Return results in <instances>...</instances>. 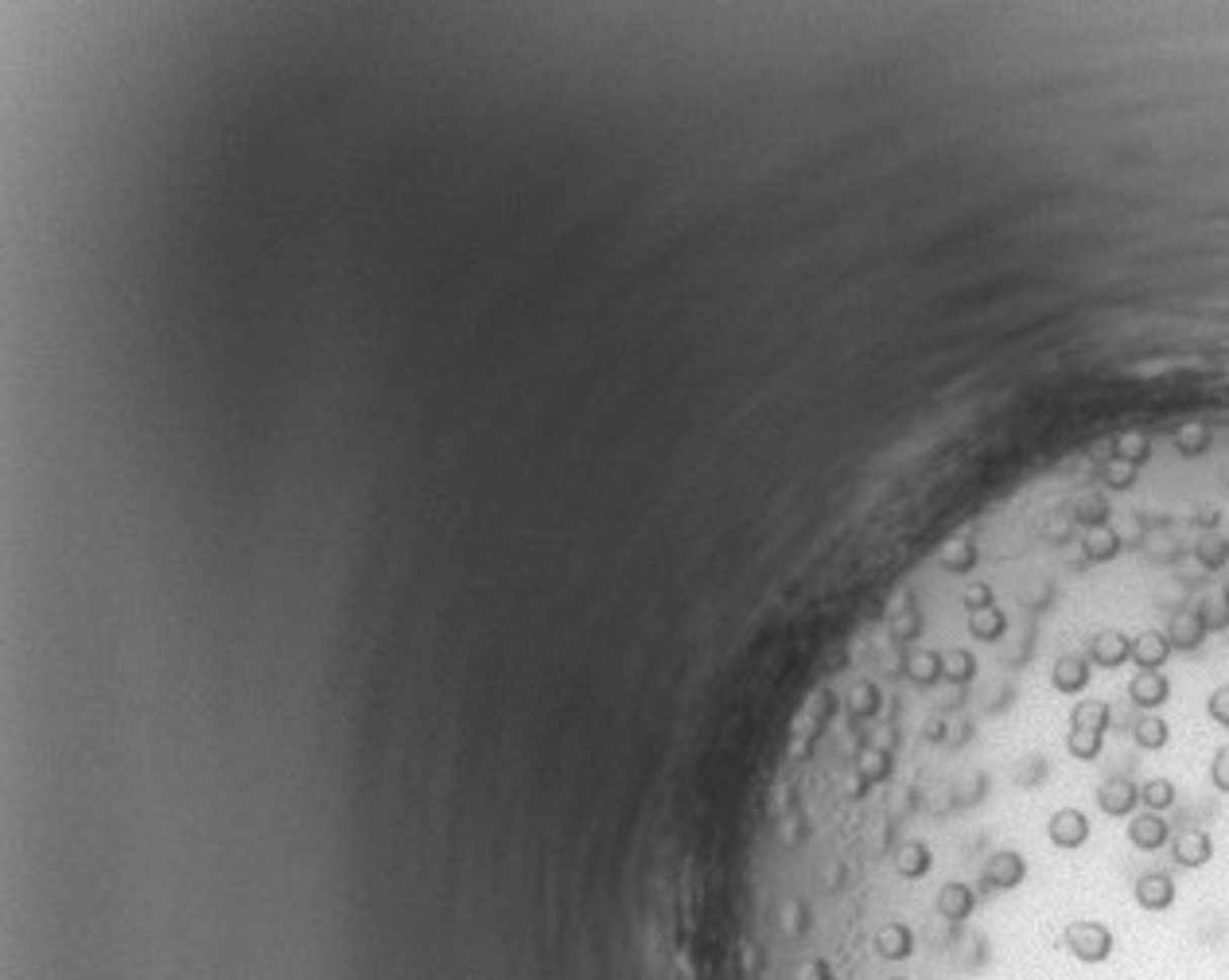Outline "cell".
Masks as SVG:
<instances>
[{"mask_svg":"<svg viewBox=\"0 0 1229 980\" xmlns=\"http://www.w3.org/2000/svg\"><path fill=\"white\" fill-rule=\"evenodd\" d=\"M1206 712H1210L1222 728H1229V689H1214L1210 701H1206Z\"/></svg>","mask_w":1229,"mask_h":980,"instance_id":"cell-34","label":"cell"},{"mask_svg":"<svg viewBox=\"0 0 1229 980\" xmlns=\"http://www.w3.org/2000/svg\"><path fill=\"white\" fill-rule=\"evenodd\" d=\"M1078 522L1089 529H1105V522H1109V506H1105V499H1081Z\"/></svg>","mask_w":1229,"mask_h":980,"instance_id":"cell-31","label":"cell"},{"mask_svg":"<svg viewBox=\"0 0 1229 980\" xmlns=\"http://www.w3.org/2000/svg\"><path fill=\"white\" fill-rule=\"evenodd\" d=\"M1148 455H1152V440L1148 436H1121V440H1113V463L1144 467Z\"/></svg>","mask_w":1229,"mask_h":980,"instance_id":"cell-21","label":"cell"},{"mask_svg":"<svg viewBox=\"0 0 1229 980\" xmlns=\"http://www.w3.org/2000/svg\"><path fill=\"white\" fill-rule=\"evenodd\" d=\"M1140 802L1148 805L1152 813H1163L1175 805V782L1171 779H1148L1140 786Z\"/></svg>","mask_w":1229,"mask_h":980,"instance_id":"cell-26","label":"cell"},{"mask_svg":"<svg viewBox=\"0 0 1229 980\" xmlns=\"http://www.w3.org/2000/svg\"><path fill=\"white\" fill-rule=\"evenodd\" d=\"M1102 743H1105L1102 731H1074V728H1070V735H1066V751L1074 754L1078 763H1093V759L1102 754Z\"/></svg>","mask_w":1229,"mask_h":980,"instance_id":"cell-27","label":"cell"},{"mask_svg":"<svg viewBox=\"0 0 1229 980\" xmlns=\"http://www.w3.org/2000/svg\"><path fill=\"white\" fill-rule=\"evenodd\" d=\"M1051 685L1058 693H1066V697L1085 693V685H1089V657H1078V653L1058 657L1051 670Z\"/></svg>","mask_w":1229,"mask_h":980,"instance_id":"cell-11","label":"cell"},{"mask_svg":"<svg viewBox=\"0 0 1229 980\" xmlns=\"http://www.w3.org/2000/svg\"><path fill=\"white\" fill-rule=\"evenodd\" d=\"M1047 836H1051L1054 849L1074 853V849H1081L1089 840V817L1081 809H1074V805H1062V809H1054L1051 821H1047Z\"/></svg>","mask_w":1229,"mask_h":980,"instance_id":"cell-3","label":"cell"},{"mask_svg":"<svg viewBox=\"0 0 1229 980\" xmlns=\"http://www.w3.org/2000/svg\"><path fill=\"white\" fill-rule=\"evenodd\" d=\"M1132 739H1136V747H1144V751H1163L1167 739H1171V728H1167V720H1159V716L1148 712V716H1140Z\"/></svg>","mask_w":1229,"mask_h":980,"instance_id":"cell-19","label":"cell"},{"mask_svg":"<svg viewBox=\"0 0 1229 980\" xmlns=\"http://www.w3.org/2000/svg\"><path fill=\"white\" fill-rule=\"evenodd\" d=\"M984 887L988 891H1016L1020 883L1028 880V860L1020 853H1012V849H1003V853H992L988 856V864H984Z\"/></svg>","mask_w":1229,"mask_h":980,"instance_id":"cell-5","label":"cell"},{"mask_svg":"<svg viewBox=\"0 0 1229 980\" xmlns=\"http://www.w3.org/2000/svg\"><path fill=\"white\" fill-rule=\"evenodd\" d=\"M1171 697V681L1163 678L1159 670H1136V678L1129 681V701L1144 712H1155L1163 708Z\"/></svg>","mask_w":1229,"mask_h":980,"instance_id":"cell-7","label":"cell"},{"mask_svg":"<svg viewBox=\"0 0 1229 980\" xmlns=\"http://www.w3.org/2000/svg\"><path fill=\"white\" fill-rule=\"evenodd\" d=\"M1129 844L1140 853H1159L1163 844H1171V825L1163 821V813H1136L1129 821Z\"/></svg>","mask_w":1229,"mask_h":980,"instance_id":"cell-6","label":"cell"},{"mask_svg":"<svg viewBox=\"0 0 1229 980\" xmlns=\"http://www.w3.org/2000/svg\"><path fill=\"white\" fill-rule=\"evenodd\" d=\"M1218 522H1222V518H1218V514H1214V510H1206L1203 518H1199V526H1218Z\"/></svg>","mask_w":1229,"mask_h":980,"instance_id":"cell-35","label":"cell"},{"mask_svg":"<svg viewBox=\"0 0 1229 980\" xmlns=\"http://www.w3.org/2000/svg\"><path fill=\"white\" fill-rule=\"evenodd\" d=\"M938 564L946 572H969L977 564V545L973 541H950L942 553H938Z\"/></svg>","mask_w":1229,"mask_h":980,"instance_id":"cell-24","label":"cell"},{"mask_svg":"<svg viewBox=\"0 0 1229 980\" xmlns=\"http://www.w3.org/2000/svg\"><path fill=\"white\" fill-rule=\"evenodd\" d=\"M1222 600H1226V604H1229V580H1226V584H1222Z\"/></svg>","mask_w":1229,"mask_h":980,"instance_id":"cell-36","label":"cell"},{"mask_svg":"<svg viewBox=\"0 0 1229 980\" xmlns=\"http://www.w3.org/2000/svg\"><path fill=\"white\" fill-rule=\"evenodd\" d=\"M879 712V689L872 681H860L853 693H849V716L853 720H872Z\"/></svg>","mask_w":1229,"mask_h":980,"instance_id":"cell-25","label":"cell"},{"mask_svg":"<svg viewBox=\"0 0 1229 980\" xmlns=\"http://www.w3.org/2000/svg\"><path fill=\"white\" fill-rule=\"evenodd\" d=\"M1171 657V642L1163 630H1144L1140 638H1132V661L1140 670H1163V661Z\"/></svg>","mask_w":1229,"mask_h":980,"instance_id":"cell-13","label":"cell"},{"mask_svg":"<svg viewBox=\"0 0 1229 980\" xmlns=\"http://www.w3.org/2000/svg\"><path fill=\"white\" fill-rule=\"evenodd\" d=\"M1175 448H1179L1182 455H1203L1206 448H1210V432H1206L1203 425L1182 428V432H1175Z\"/></svg>","mask_w":1229,"mask_h":980,"instance_id":"cell-29","label":"cell"},{"mask_svg":"<svg viewBox=\"0 0 1229 980\" xmlns=\"http://www.w3.org/2000/svg\"><path fill=\"white\" fill-rule=\"evenodd\" d=\"M1136 903L1144 910H1167L1175 903V880L1167 872H1148L1136 880Z\"/></svg>","mask_w":1229,"mask_h":980,"instance_id":"cell-12","label":"cell"},{"mask_svg":"<svg viewBox=\"0 0 1229 980\" xmlns=\"http://www.w3.org/2000/svg\"><path fill=\"white\" fill-rule=\"evenodd\" d=\"M1098 805H1102L1105 817H1129L1132 809L1140 805V786L1129 779H1109L1102 782L1098 790Z\"/></svg>","mask_w":1229,"mask_h":980,"instance_id":"cell-10","label":"cell"},{"mask_svg":"<svg viewBox=\"0 0 1229 980\" xmlns=\"http://www.w3.org/2000/svg\"><path fill=\"white\" fill-rule=\"evenodd\" d=\"M906 678L914 681V685H938L942 681V650H914L906 657Z\"/></svg>","mask_w":1229,"mask_h":980,"instance_id":"cell-16","label":"cell"},{"mask_svg":"<svg viewBox=\"0 0 1229 980\" xmlns=\"http://www.w3.org/2000/svg\"><path fill=\"white\" fill-rule=\"evenodd\" d=\"M1171 860L1187 868V872H1199L1206 868L1210 860H1214V840H1210V832L1206 829H1195V825H1187L1171 836Z\"/></svg>","mask_w":1229,"mask_h":980,"instance_id":"cell-4","label":"cell"},{"mask_svg":"<svg viewBox=\"0 0 1229 980\" xmlns=\"http://www.w3.org/2000/svg\"><path fill=\"white\" fill-rule=\"evenodd\" d=\"M1117 553H1121V533H1117V529L1105 526L1085 537V556H1089L1093 564H1105V560H1113Z\"/></svg>","mask_w":1229,"mask_h":980,"instance_id":"cell-23","label":"cell"},{"mask_svg":"<svg viewBox=\"0 0 1229 980\" xmlns=\"http://www.w3.org/2000/svg\"><path fill=\"white\" fill-rule=\"evenodd\" d=\"M1003 630H1007V619H1003L1000 607H984V611H973L969 615V634L977 642H1000Z\"/></svg>","mask_w":1229,"mask_h":980,"instance_id":"cell-17","label":"cell"},{"mask_svg":"<svg viewBox=\"0 0 1229 980\" xmlns=\"http://www.w3.org/2000/svg\"><path fill=\"white\" fill-rule=\"evenodd\" d=\"M1062 946L1070 950V957H1078L1081 965H1102L1113 957V930L1098 918H1078L1062 930Z\"/></svg>","mask_w":1229,"mask_h":980,"instance_id":"cell-1","label":"cell"},{"mask_svg":"<svg viewBox=\"0 0 1229 980\" xmlns=\"http://www.w3.org/2000/svg\"><path fill=\"white\" fill-rule=\"evenodd\" d=\"M930 868H934V856L923 840H906L895 849V872L903 876V880H923Z\"/></svg>","mask_w":1229,"mask_h":980,"instance_id":"cell-15","label":"cell"},{"mask_svg":"<svg viewBox=\"0 0 1229 980\" xmlns=\"http://www.w3.org/2000/svg\"><path fill=\"white\" fill-rule=\"evenodd\" d=\"M1105 482L1113 486V491H1129L1132 482H1136V467H1125V463H1105Z\"/></svg>","mask_w":1229,"mask_h":980,"instance_id":"cell-32","label":"cell"},{"mask_svg":"<svg viewBox=\"0 0 1229 980\" xmlns=\"http://www.w3.org/2000/svg\"><path fill=\"white\" fill-rule=\"evenodd\" d=\"M883 980H906V977H883Z\"/></svg>","mask_w":1229,"mask_h":980,"instance_id":"cell-37","label":"cell"},{"mask_svg":"<svg viewBox=\"0 0 1229 980\" xmlns=\"http://www.w3.org/2000/svg\"><path fill=\"white\" fill-rule=\"evenodd\" d=\"M1163 634H1167L1171 650H1199L1206 642V634H1210V627H1206L1199 607H1187V611H1179V615L1171 619V627L1163 630Z\"/></svg>","mask_w":1229,"mask_h":980,"instance_id":"cell-8","label":"cell"},{"mask_svg":"<svg viewBox=\"0 0 1229 980\" xmlns=\"http://www.w3.org/2000/svg\"><path fill=\"white\" fill-rule=\"evenodd\" d=\"M1226 689H1229V685H1226Z\"/></svg>","mask_w":1229,"mask_h":980,"instance_id":"cell-38","label":"cell"},{"mask_svg":"<svg viewBox=\"0 0 1229 980\" xmlns=\"http://www.w3.org/2000/svg\"><path fill=\"white\" fill-rule=\"evenodd\" d=\"M1210 782H1214L1222 794H1229V747H1222V751L1214 754V763H1210Z\"/></svg>","mask_w":1229,"mask_h":980,"instance_id":"cell-33","label":"cell"},{"mask_svg":"<svg viewBox=\"0 0 1229 980\" xmlns=\"http://www.w3.org/2000/svg\"><path fill=\"white\" fill-rule=\"evenodd\" d=\"M977 678V657L969 650H942V681L950 685H969Z\"/></svg>","mask_w":1229,"mask_h":980,"instance_id":"cell-18","label":"cell"},{"mask_svg":"<svg viewBox=\"0 0 1229 980\" xmlns=\"http://www.w3.org/2000/svg\"><path fill=\"white\" fill-rule=\"evenodd\" d=\"M1070 728L1074 731H1102L1109 728V704L1105 701H1078L1070 712Z\"/></svg>","mask_w":1229,"mask_h":980,"instance_id":"cell-20","label":"cell"},{"mask_svg":"<svg viewBox=\"0 0 1229 980\" xmlns=\"http://www.w3.org/2000/svg\"><path fill=\"white\" fill-rule=\"evenodd\" d=\"M961 604H965V611H969V615H973V611H984V607H996V592H992V584H969V588H965V592H961Z\"/></svg>","mask_w":1229,"mask_h":980,"instance_id":"cell-30","label":"cell"},{"mask_svg":"<svg viewBox=\"0 0 1229 980\" xmlns=\"http://www.w3.org/2000/svg\"><path fill=\"white\" fill-rule=\"evenodd\" d=\"M1089 661L1102 665V670H1121L1125 661H1132V638L1121 634V630H1102L1093 634L1089 642Z\"/></svg>","mask_w":1229,"mask_h":980,"instance_id":"cell-9","label":"cell"},{"mask_svg":"<svg viewBox=\"0 0 1229 980\" xmlns=\"http://www.w3.org/2000/svg\"><path fill=\"white\" fill-rule=\"evenodd\" d=\"M973 910H977L973 887H965V883H946V887L938 891V914H942L946 922H965Z\"/></svg>","mask_w":1229,"mask_h":980,"instance_id":"cell-14","label":"cell"},{"mask_svg":"<svg viewBox=\"0 0 1229 980\" xmlns=\"http://www.w3.org/2000/svg\"><path fill=\"white\" fill-rule=\"evenodd\" d=\"M872 950H876L879 961L887 965H899L906 957H914V930L899 922V918H887L872 930Z\"/></svg>","mask_w":1229,"mask_h":980,"instance_id":"cell-2","label":"cell"},{"mask_svg":"<svg viewBox=\"0 0 1229 980\" xmlns=\"http://www.w3.org/2000/svg\"><path fill=\"white\" fill-rule=\"evenodd\" d=\"M1195 556H1199V564H1203V568H1210V572H1214V568H1222V564L1229 560V541H1226V537H1203V541L1195 545Z\"/></svg>","mask_w":1229,"mask_h":980,"instance_id":"cell-28","label":"cell"},{"mask_svg":"<svg viewBox=\"0 0 1229 980\" xmlns=\"http://www.w3.org/2000/svg\"><path fill=\"white\" fill-rule=\"evenodd\" d=\"M887 775H891V754L883 747L860 751V790H868L872 782H887Z\"/></svg>","mask_w":1229,"mask_h":980,"instance_id":"cell-22","label":"cell"}]
</instances>
